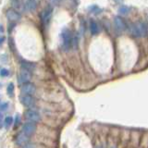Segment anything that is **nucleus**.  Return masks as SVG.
Masks as SVG:
<instances>
[{
  "instance_id": "aec40b11",
  "label": "nucleus",
  "mask_w": 148,
  "mask_h": 148,
  "mask_svg": "<svg viewBox=\"0 0 148 148\" xmlns=\"http://www.w3.org/2000/svg\"><path fill=\"white\" fill-rule=\"evenodd\" d=\"M23 148H35V146H34V145H32V143H27L26 145H24L23 146Z\"/></svg>"
},
{
  "instance_id": "ddd939ff",
  "label": "nucleus",
  "mask_w": 148,
  "mask_h": 148,
  "mask_svg": "<svg viewBox=\"0 0 148 148\" xmlns=\"http://www.w3.org/2000/svg\"><path fill=\"white\" fill-rule=\"evenodd\" d=\"M90 31H91V34L92 35H95V34H98V32H99V26L94 21H92L91 23H90Z\"/></svg>"
},
{
  "instance_id": "4be33fe9",
  "label": "nucleus",
  "mask_w": 148,
  "mask_h": 148,
  "mask_svg": "<svg viewBox=\"0 0 148 148\" xmlns=\"http://www.w3.org/2000/svg\"><path fill=\"white\" fill-rule=\"evenodd\" d=\"M115 1H116V2H119V3H120V2H122L123 0H115Z\"/></svg>"
},
{
  "instance_id": "5701e85b",
  "label": "nucleus",
  "mask_w": 148,
  "mask_h": 148,
  "mask_svg": "<svg viewBox=\"0 0 148 148\" xmlns=\"http://www.w3.org/2000/svg\"><path fill=\"white\" fill-rule=\"evenodd\" d=\"M55 2H59V1H61V0H54Z\"/></svg>"
},
{
  "instance_id": "7ed1b4c3",
  "label": "nucleus",
  "mask_w": 148,
  "mask_h": 148,
  "mask_svg": "<svg viewBox=\"0 0 148 148\" xmlns=\"http://www.w3.org/2000/svg\"><path fill=\"white\" fill-rule=\"evenodd\" d=\"M52 13H53V8L51 6H47L45 9H43V11L41 13V20L44 25H47L49 23L51 17H52Z\"/></svg>"
},
{
  "instance_id": "4468645a",
  "label": "nucleus",
  "mask_w": 148,
  "mask_h": 148,
  "mask_svg": "<svg viewBox=\"0 0 148 148\" xmlns=\"http://www.w3.org/2000/svg\"><path fill=\"white\" fill-rule=\"evenodd\" d=\"M130 10H131V8L127 6H121L119 8V13H121V14H128L130 12Z\"/></svg>"
},
{
  "instance_id": "9b49d317",
  "label": "nucleus",
  "mask_w": 148,
  "mask_h": 148,
  "mask_svg": "<svg viewBox=\"0 0 148 148\" xmlns=\"http://www.w3.org/2000/svg\"><path fill=\"white\" fill-rule=\"evenodd\" d=\"M114 25L116 27V29L119 32H122L126 29V24H125V22L123 21L122 18H120L119 16L115 17L114 18Z\"/></svg>"
},
{
  "instance_id": "dca6fc26",
  "label": "nucleus",
  "mask_w": 148,
  "mask_h": 148,
  "mask_svg": "<svg viewBox=\"0 0 148 148\" xmlns=\"http://www.w3.org/2000/svg\"><path fill=\"white\" fill-rule=\"evenodd\" d=\"M89 10L90 11H92V13H95V14H98V12H100L101 11V9L97 7V6H95V5H92V6H91L90 8H89Z\"/></svg>"
},
{
  "instance_id": "0eeeda50",
  "label": "nucleus",
  "mask_w": 148,
  "mask_h": 148,
  "mask_svg": "<svg viewBox=\"0 0 148 148\" xmlns=\"http://www.w3.org/2000/svg\"><path fill=\"white\" fill-rule=\"evenodd\" d=\"M21 104L26 106V108H32V106H34L35 104V101H34V98L32 97V95H23L21 96Z\"/></svg>"
},
{
  "instance_id": "6ab92c4d",
  "label": "nucleus",
  "mask_w": 148,
  "mask_h": 148,
  "mask_svg": "<svg viewBox=\"0 0 148 148\" xmlns=\"http://www.w3.org/2000/svg\"><path fill=\"white\" fill-rule=\"evenodd\" d=\"M1 111H5V110H7L8 109V103H2L1 104Z\"/></svg>"
},
{
  "instance_id": "f3484780",
  "label": "nucleus",
  "mask_w": 148,
  "mask_h": 148,
  "mask_svg": "<svg viewBox=\"0 0 148 148\" xmlns=\"http://www.w3.org/2000/svg\"><path fill=\"white\" fill-rule=\"evenodd\" d=\"M7 91H8V95H9V96H12V95H13V91H14V84H13V83H9V84L8 85V89H7Z\"/></svg>"
},
{
  "instance_id": "f8f14e48",
  "label": "nucleus",
  "mask_w": 148,
  "mask_h": 148,
  "mask_svg": "<svg viewBox=\"0 0 148 148\" xmlns=\"http://www.w3.org/2000/svg\"><path fill=\"white\" fill-rule=\"evenodd\" d=\"M36 1L35 0H26L25 2V9L27 11H34L36 8Z\"/></svg>"
},
{
  "instance_id": "a211bd4d",
  "label": "nucleus",
  "mask_w": 148,
  "mask_h": 148,
  "mask_svg": "<svg viewBox=\"0 0 148 148\" xmlns=\"http://www.w3.org/2000/svg\"><path fill=\"white\" fill-rule=\"evenodd\" d=\"M9 74V71H8V69H1V76L2 77H6V76H8Z\"/></svg>"
},
{
  "instance_id": "f257e3e1",
  "label": "nucleus",
  "mask_w": 148,
  "mask_h": 148,
  "mask_svg": "<svg viewBox=\"0 0 148 148\" xmlns=\"http://www.w3.org/2000/svg\"><path fill=\"white\" fill-rule=\"evenodd\" d=\"M131 32L135 37H145L147 35V28L143 22L138 21L132 24Z\"/></svg>"
},
{
  "instance_id": "1a4fd4ad",
  "label": "nucleus",
  "mask_w": 148,
  "mask_h": 148,
  "mask_svg": "<svg viewBox=\"0 0 148 148\" xmlns=\"http://www.w3.org/2000/svg\"><path fill=\"white\" fill-rule=\"evenodd\" d=\"M16 143L20 146H24L27 143H29V135H27L24 132H21L18 133L16 136Z\"/></svg>"
},
{
  "instance_id": "20e7f679",
  "label": "nucleus",
  "mask_w": 148,
  "mask_h": 148,
  "mask_svg": "<svg viewBox=\"0 0 148 148\" xmlns=\"http://www.w3.org/2000/svg\"><path fill=\"white\" fill-rule=\"evenodd\" d=\"M32 79V72L29 69H22L21 72L18 73V81L20 83H26V82H29L30 80Z\"/></svg>"
},
{
  "instance_id": "f03ea898",
  "label": "nucleus",
  "mask_w": 148,
  "mask_h": 148,
  "mask_svg": "<svg viewBox=\"0 0 148 148\" xmlns=\"http://www.w3.org/2000/svg\"><path fill=\"white\" fill-rule=\"evenodd\" d=\"M61 39H62V47L65 50H68L72 44V34L71 32L65 29L61 32Z\"/></svg>"
},
{
  "instance_id": "423d86ee",
  "label": "nucleus",
  "mask_w": 148,
  "mask_h": 148,
  "mask_svg": "<svg viewBox=\"0 0 148 148\" xmlns=\"http://www.w3.org/2000/svg\"><path fill=\"white\" fill-rule=\"evenodd\" d=\"M36 91V87L34 83L32 82H26L23 83L21 88V92L23 95H32Z\"/></svg>"
},
{
  "instance_id": "9d476101",
  "label": "nucleus",
  "mask_w": 148,
  "mask_h": 148,
  "mask_svg": "<svg viewBox=\"0 0 148 148\" xmlns=\"http://www.w3.org/2000/svg\"><path fill=\"white\" fill-rule=\"evenodd\" d=\"M6 16L10 21H20L21 18V14L18 11H16L15 9H12V8L8 9L7 13H6Z\"/></svg>"
},
{
  "instance_id": "412c9836",
  "label": "nucleus",
  "mask_w": 148,
  "mask_h": 148,
  "mask_svg": "<svg viewBox=\"0 0 148 148\" xmlns=\"http://www.w3.org/2000/svg\"><path fill=\"white\" fill-rule=\"evenodd\" d=\"M20 123V116H17L16 117V123H15V126H18V124Z\"/></svg>"
},
{
  "instance_id": "6e6552de",
  "label": "nucleus",
  "mask_w": 148,
  "mask_h": 148,
  "mask_svg": "<svg viewBox=\"0 0 148 148\" xmlns=\"http://www.w3.org/2000/svg\"><path fill=\"white\" fill-rule=\"evenodd\" d=\"M35 131H36V125L34 122L28 121L22 126V132L29 136L32 135V134H34Z\"/></svg>"
},
{
  "instance_id": "2eb2a0df",
  "label": "nucleus",
  "mask_w": 148,
  "mask_h": 148,
  "mask_svg": "<svg viewBox=\"0 0 148 148\" xmlns=\"http://www.w3.org/2000/svg\"><path fill=\"white\" fill-rule=\"evenodd\" d=\"M12 121H13V119L11 117H7L4 120V124H5V127L6 128H8L10 125L12 124Z\"/></svg>"
},
{
  "instance_id": "39448f33",
  "label": "nucleus",
  "mask_w": 148,
  "mask_h": 148,
  "mask_svg": "<svg viewBox=\"0 0 148 148\" xmlns=\"http://www.w3.org/2000/svg\"><path fill=\"white\" fill-rule=\"evenodd\" d=\"M24 117L28 121H32V122H37L41 119L40 114L37 111L32 109H28L24 114Z\"/></svg>"
}]
</instances>
